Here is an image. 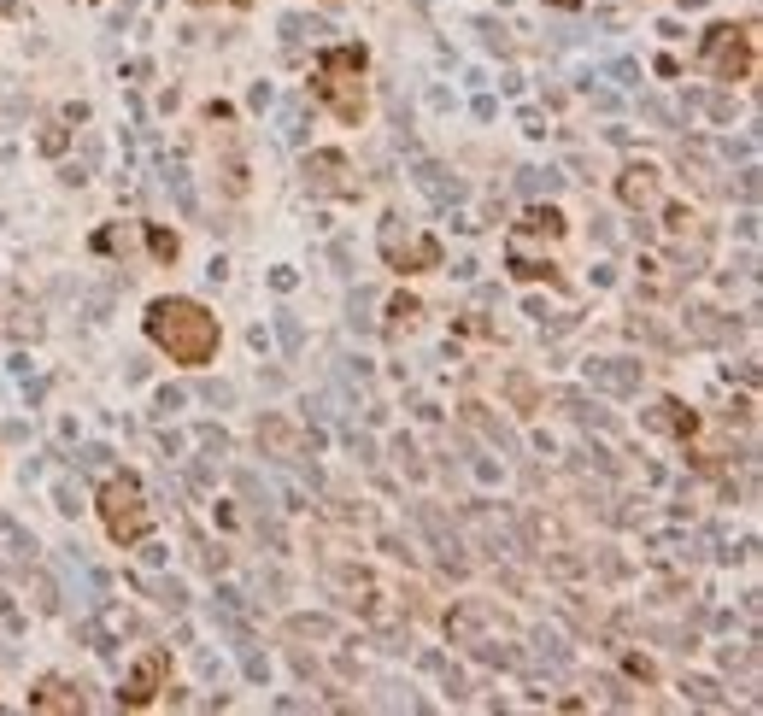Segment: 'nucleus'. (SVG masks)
<instances>
[{
	"mask_svg": "<svg viewBox=\"0 0 763 716\" xmlns=\"http://www.w3.org/2000/svg\"><path fill=\"white\" fill-rule=\"evenodd\" d=\"M147 341H153L159 352H170L176 365H212L217 358V341H224V329H217V317L200 300H153L147 306Z\"/></svg>",
	"mask_w": 763,
	"mask_h": 716,
	"instance_id": "obj_1",
	"label": "nucleus"
},
{
	"mask_svg": "<svg viewBox=\"0 0 763 716\" xmlns=\"http://www.w3.org/2000/svg\"><path fill=\"white\" fill-rule=\"evenodd\" d=\"M365 47L358 42H340V47H324L317 53V70H311V95L324 100L340 124H358L365 118Z\"/></svg>",
	"mask_w": 763,
	"mask_h": 716,
	"instance_id": "obj_2",
	"label": "nucleus"
},
{
	"mask_svg": "<svg viewBox=\"0 0 763 716\" xmlns=\"http://www.w3.org/2000/svg\"><path fill=\"white\" fill-rule=\"evenodd\" d=\"M100 523H106V534H112L118 547H135V540H147L153 534V506H147L142 481L129 476H106V488H100Z\"/></svg>",
	"mask_w": 763,
	"mask_h": 716,
	"instance_id": "obj_3",
	"label": "nucleus"
},
{
	"mask_svg": "<svg viewBox=\"0 0 763 716\" xmlns=\"http://www.w3.org/2000/svg\"><path fill=\"white\" fill-rule=\"evenodd\" d=\"M699 65H705L717 83H746L751 70H758L751 24H717V29H705V42H699Z\"/></svg>",
	"mask_w": 763,
	"mask_h": 716,
	"instance_id": "obj_4",
	"label": "nucleus"
},
{
	"mask_svg": "<svg viewBox=\"0 0 763 716\" xmlns=\"http://www.w3.org/2000/svg\"><path fill=\"white\" fill-rule=\"evenodd\" d=\"M376 247H382V259H388L394 270H435V265H440V241L429 235V229L406 224L399 211H388V218H382Z\"/></svg>",
	"mask_w": 763,
	"mask_h": 716,
	"instance_id": "obj_5",
	"label": "nucleus"
},
{
	"mask_svg": "<svg viewBox=\"0 0 763 716\" xmlns=\"http://www.w3.org/2000/svg\"><path fill=\"white\" fill-rule=\"evenodd\" d=\"M447 634H453V646L481 652L488 640H499V634H511V629H505V617H499L488 599H458L453 611H447Z\"/></svg>",
	"mask_w": 763,
	"mask_h": 716,
	"instance_id": "obj_6",
	"label": "nucleus"
},
{
	"mask_svg": "<svg viewBox=\"0 0 763 716\" xmlns=\"http://www.w3.org/2000/svg\"><path fill=\"white\" fill-rule=\"evenodd\" d=\"M165 681H170V652L165 646H147L142 658L129 663L124 687H118V704H124V711H142V704H153L159 693H165Z\"/></svg>",
	"mask_w": 763,
	"mask_h": 716,
	"instance_id": "obj_7",
	"label": "nucleus"
},
{
	"mask_svg": "<svg viewBox=\"0 0 763 716\" xmlns=\"http://www.w3.org/2000/svg\"><path fill=\"white\" fill-rule=\"evenodd\" d=\"M299 177H306V188L317 200H358V177H353V165H347V153H306V165H299Z\"/></svg>",
	"mask_w": 763,
	"mask_h": 716,
	"instance_id": "obj_8",
	"label": "nucleus"
},
{
	"mask_svg": "<svg viewBox=\"0 0 763 716\" xmlns=\"http://www.w3.org/2000/svg\"><path fill=\"white\" fill-rule=\"evenodd\" d=\"M693 276L699 270L681 265V259H640V300H676Z\"/></svg>",
	"mask_w": 763,
	"mask_h": 716,
	"instance_id": "obj_9",
	"label": "nucleus"
},
{
	"mask_svg": "<svg viewBox=\"0 0 763 716\" xmlns=\"http://www.w3.org/2000/svg\"><path fill=\"white\" fill-rule=\"evenodd\" d=\"M411 177H417V188H423L435 206H458L464 200V183H458L453 170L440 165V159H423V153H411Z\"/></svg>",
	"mask_w": 763,
	"mask_h": 716,
	"instance_id": "obj_10",
	"label": "nucleus"
},
{
	"mask_svg": "<svg viewBox=\"0 0 763 716\" xmlns=\"http://www.w3.org/2000/svg\"><path fill=\"white\" fill-rule=\"evenodd\" d=\"M258 452H265V458H276V464L306 458V447H299V435H294V423H288L283 411H265V417H258Z\"/></svg>",
	"mask_w": 763,
	"mask_h": 716,
	"instance_id": "obj_11",
	"label": "nucleus"
},
{
	"mask_svg": "<svg viewBox=\"0 0 763 716\" xmlns=\"http://www.w3.org/2000/svg\"><path fill=\"white\" fill-rule=\"evenodd\" d=\"M587 382L594 388H605V393H640V370L646 365H635V358H587Z\"/></svg>",
	"mask_w": 763,
	"mask_h": 716,
	"instance_id": "obj_12",
	"label": "nucleus"
},
{
	"mask_svg": "<svg viewBox=\"0 0 763 716\" xmlns=\"http://www.w3.org/2000/svg\"><path fill=\"white\" fill-rule=\"evenodd\" d=\"M658 194H664V188H658V170H652V165H628L617 177V200L628 211H652V206H658Z\"/></svg>",
	"mask_w": 763,
	"mask_h": 716,
	"instance_id": "obj_13",
	"label": "nucleus"
},
{
	"mask_svg": "<svg viewBox=\"0 0 763 716\" xmlns=\"http://www.w3.org/2000/svg\"><path fill=\"white\" fill-rule=\"evenodd\" d=\"M29 711H88V699H83V687H77V681L47 675V681H36V687H29Z\"/></svg>",
	"mask_w": 763,
	"mask_h": 716,
	"instance_id": "obj_14",
	"label": "nucleus"
},
{
	"mask_svg": "<svg viewBox=\"0 0 763 716\" xmlns=\"http://www.w3.org/2000/svg\"><path fill=\"white\" fill-rule=\"evenodd\" d=\"M640 423H646L652 435H676V440H687L693 429H699V417H693V411L681 406V399H658V406H652Z\"/></svg>",
	"mask_w": 763,
	"mask_h": 716,
	"instance_id": "obj_15",
	"label": "nucleus"
},
{
	"mask_svg": "<svg viewBox=\"0 0 763 716\" xmlns=\"http://www.w3.org/2000/svg\"><path fill=\"white\" fill-rule=\"evenodd\" d=\"M687 341H705V347L734 341V317H722V311H710V306H693L687 311Z\"/></svg>",
	"mask_w": 763,
	"mask_h": 716,
	"instance_id": "obj_16",
	"label": "nucleus"
},
{
	"mask_svg": "<svg viewBox=\"0 0 763 716\" xmlns=\"http://www.w3.org/2000/svg\"><path fill=\"white\" fill-rule=\"evenodd\" d=\"M329 581L347 593V605H358V611H376V581H370L365 570H347V564H335V570H329Z\"/></svg>",
	"mask_w": 763,
	"mask_h": 716,
	"instance_id": "obj_17",
	"label": "nucleus"
},
{
	"mask_svg": "<svg viewBox=\"0 0 763 716\" xmlns=\"http://www.w3.org/2000/svg\"><path fill=\"white\" fill-rule=\"evenodd\" d=\"M517 235H546V241H558V235H564V218H558L552 206H529L523 224H517Z\"/></svg>",
	"mask_w": 763,
	"mask_h": 716,
	"instance_id": "obj_18",
	"label": "nucleus"
},
{
	"mask_svg": "<svg viewBox=\"0 0 763 716\" xmlns=\"http://www.w3.org/2000/svg\"><path fill=\"white\" fill-rule=\"evenodd\" d=\"M283 36L288 42H324V36H335V29L324 24V18H306V12H288L283 18Z\"/></svg>",
	"mask_w": 763,
	"mask_h": 716,
	"instance_id": "obj_19",
	"label": "nucleus"
},
{
	"mask_svg": "<svg viewBox=\"0 0 763 716\" xmlns=\"http://www.w3.org/2000/svg\"><path fill=\"white\" fill-rule=\"evenodd\" d=\"M558 183H564V177H558L552 165H546V170H540V165H529L523 177H517V188H523L529 200H540V194H558Z\"/></svg>",
	"mask_w": 763,
	"mask_h": 716,
	"instance_id": "obj_20",
	"label": "nucleus"
},
{
	"mask_svg": "<svg viewBox=\"0 0 763 716\" xmlns=\"http://www.w3.org/2000/svg\"><path fill=\"white\" fill-rule=\"evenodd\" d=\"M511 276H523V282H558V265H546V259H523L517 247H511Z\"/></svg>",
	"mask_w": 763,
	"mask_h": 716,
	"instance_id": "obj_21",
	"label": "nucleus"
},
{
	"mask_svg": "<svg viewBox=\"0 0 763 716\" xmlns=\"http://www.w3.org/2000/svg\"><path fill=\"white\" fill-rule=\"evenodd\" d=\"M558 406H564V411H570V417H576V423H599V429H605V423H611L605 411H599L594 399H581V393H558Z\"/></svg>",
	"mask_w": 763,
	"mask_h": 716,
	"instance_id": "obj_22",
	"label": "nucleus"
},
{
	"mask_svg": "<svg viewBox=\"0 0 763 716\" xmlns=\"http://www.w3.org/2000/svg\"><path fill=\"white\" fill-rule=\"evenodd\" d=\"M681 693H687L693 704H710V711H717V704H728V699H722V687H717V681H705V675H687V681H681Z\"/></svg>",
	"mask_w": 763,
	"mask_h": 716,
	"instance_id": "obj_23",
	"label": "nucleus"
},
{
	"mask_svg": "<svg viewBox=\"0 0 763 716\" xmlns=\"http://www.w3.org/2000/svg\"><path fill=\"white\" fill-rule=\"evenodd\" d=\"M464 417H470V423H481V429H488V435H494L505 452H517V435H511L505 423H494V417H488V406H464Z\"/></svg>",
	"mask_w": 763,
	"mask_h": 716,
	"instance_id": "obj_24",
	"label": "nucleus"
},
{
	"mask_svg": "<svg viewBox=\"0 0 763 716\" xmlns=\"http://www.w3.org/2000/svg\"><path fill=\"white\" fill-rule=\"evenodd\" d=\"M29 593H36V611H59V588H53V576H29Z\"/></svg>",
	"mask_w": 763,
	"mask_h": 716,
	"instance_id": "obj_25",
	"label": "nucleus"
},
{
	"mask_svg": "<svg viewBox=\"0 0 763 716\" xmlns=\"http://www.w3.org/2000/svg\"><path fill=\"white\" fill-rule=\"evenodd\" d=\"M288 634H311V640H329V634H335V622H329V617H294V622H288Z\"/></svg>",
	"mask_w": 763,
	"mask_h": 716,
	"instance_id": "obj_26",
	"label": "nucleus"
},
{
	"mask_svg": "<svg viewBox=\"0 0 763 716\" xmlns=\"http://www.w3.org/2000/svg\"><path fill=\"white\" fill-rule=\"evenodd\" d=\"M165 183H170V194H176V206L194 218V188H188V177H183V170H165Z\"/></svg>",
	"mask_w": 763,
	"mask_h": 716,
	"instance_id": "obj_27",
	"label": "nucleus"
},
{
	"mask_svg": "<svg viewBox=\"0 0 763 716\" xmlns=\"http://www.w3.org/2000/svg\"><path fill=\"white\" fill-rule=\"evenodd\" d=\"M53 499H59V511H65V517H77V511H83V493H77L71 481H59V488H53Z\"/></svg>",
	"mask_w": 763,
	"mask_h": 716,
	"instance_id": "obj_28",
	"label": "nucleus"
},
{
	"mask_svg": "<svg viewBox=\"0 0 763 716\" xmlns=\"http://www.w3.org/2000/svg\"><path fill=\"white\" fill-rule=\"evenodd\" d=\"M505 393L517 399V406H535V382L529 376H505Z\"/></svg>",
	"mask_w": 763,
	"mask_h": 716,
	"instance_id": "obj_29",
	"label": "nucleus"
},
{
	"mask_svg": "<svg viewBox=\"0 0 763 716\" xmlns=\"http://www.w3.org/2000/svg\"><path fill=\"white\" fill-rule=\"evenodd\" d=\"M147 247H153V259H176V235H165V229H147Z\"/></svg>",
	"mask_w": 763,
	"mask_h": 716,
	"instance_id": "obj_30",
	"label": "nucleus"
},
{
	"mask_svg": "<svg viewBox=\"0 0 763 716\" xmlns=\"http://www.w3.org/2000/svg\"><path fill=\"white\" fill-rule=\"evenodd\" d=\"M283 136H288V141H306V106H288V118H283Z\"/></svg>",
	"mask_w": 763,
	"mask_h": 716,
	"instance_id": "obj_31",
	"label": "nucleus"
},
{
	"mask_svg": "<svg viewBox=\"0 0 763 716\" xmlns=\"http://www.w3.org/2000/svg\"><path fill=\"white\" fill-rule=\"evenodd\" d=\"M276 335H283L288 352H299V317H288V311H283V317H276Z\"/></svg>",
	"mask_w": 763,
	"mask_h": 716,
	"instance_id": "obj_32",
	"label": "nucleus"
},
{
	"mask_svg": "<svg viewBox=\"0 0 763 716\" xmlns=\"http://www.w3.org/2000/svg\"><path fill=\"white\" fill-rule=\"evenodd\" d=\"M476 29H481V42L494 47V53H505V29H499L494 18H476Z\"/></svg>",
	"mask_w": 763,
	"mask_h": 716,
	"instance_id": "obj_33",
	"label": "nucleus"
},
{
	"mask_svg": "<svg viewBox=\"0 0 763 716\" xmlns=\"http://www.w3.org/2000/svg\"><path fill=\"white\" fill-rule=\"evenodd\" d=\"M640 112H646V118H652L658 129H669V124H676V112H669L664 100H640Z\"/></svg>",
	"mask_w": 763,
	"mask_h": 716,
	"instance_id": "obj_34",
	"label": "nucleus"
},
{
	"mask_svg": "<svg viewBox=\"0 0 763 716\" xmlns=\"http://www.w3.org/2000/svg\"><path fill=\"white\" fill-rule=\"evenodd\" d=\"M417 311H423V306H417V300H411V294H399V300H394V306H388V317H394V324H411V317H417Z\"/></svg>",
	"mask_w": 763,
	"mask_h": 716,
	"instance_id": "obj_35",
	"label": "nucleus"
},
{
	"mask_svg": "<svg viewBox=\"0 0 763 716\" xmlns=\"http://www.w3.org/2000/svg\"><path fill=\"white\" fill-rule=\"evenodd\" d=\"M77 464H83V470H106L112 452H106V447H83V452H77Z\"/></svg>",
	"mask_w": 763,
	"mask_h": 716,
	"instance_id": "obj_36",
	"label": "nucleus"
},
{
	"mask_svg": "<svg viewBox=\"0 0 763 716\" xmlns=\"http://www.w3.org/2000/svg\"><path fill=\"white\" fill-rule=\"evenodd\" d=\"M705 112L717 118V124H728V118H734V100H728V95H710V100H705Z\"/></svg>",
	"mask_w": 763,
	"mask_h": 716,
	"instance_id": "obj_37",
	"label": "nucleus"
},
{
	"mask_svg": "<svg viewBox=\"0 0 763 716\" xmlns=\"http://www.w3.org/2000/svg\"><path fill=\"white\" fill-rule=\"evenodd\" d=\"M0 622H6V634H24V617H18V605L0 593Z\"/></svg>",
	"mask_w": 763,
	"mask_h": 716,
	"instance_id": "obj_38",
	"label": "nucleus"
},
{
	"mask_svg": "<svg viewBox=\"0 0 763 716\" xmlns=\"http://www.w3.org/2000/svg\"><path fill=\"white\" fill-rule=\"evenodd\" d=\"M611 77H617V83H622V88H635L640 65H635V59H617V65H611Z\"/></svg>",
	"mask_w": 763,
	"mask_h": 716,
	"instance_id": "obj_39",
	"label": "nucleus"
},
{
	"mask_svg": "<svg viewBox=\"0 0 763 716\" xmlns=\"http://www.w3.org/2000/svg\"><path fill=\"white\" fill-rule=\"evenodd\" d=\"M42 153H65V129H59V124L42 129Z\"/></svg>",
	"mask_w": 763,
	"mask_h": 716,
	"instance_id": "obj_40",
	"label": "nucleus"
},
{
	"mask_svg": "<svg viewBox=\"0 0 763 716\" xmlns=\"http://www.w3.org/2000/svg\"><path fill=\"white\" fill-rule=\"evenodd\" d=\"M722 663H728V670H751V646H740V652L728 646V652H722Z\"/></svg>",
	"mask_w": 763,
	"mask_h": 716,
	"instance_id": "obj_41",
	"label": "nucleus"
},
{
	"mask_svg": "<svg viewBox=\"0 0 763 716\" xmlns=\"http://www.w3.org/2000/svg\"><path fill=\"white\" fill-rule=\"evenodd\" d=\"M206 399H212V406H229V399H235V388H224V382H206Z\"/></svg>",
	"mask_w": 763,
	"mask_h": 716,
	"instance_id": "obj_42",
	"label": "nucleus"
},
{
	"mask_svg": "<svg viewBox=\"0 0 763 716\" xmlns=\"http://www.w3.org/2000/svg\"><path fill=\"white\" fill-rule=\"evenodd\" d=\"M159 411H165V417H170V411H183V388H165V393H159Z\"/></svg>",
	"mask_w": 763,
	"mask_h": 716,
	"instance_id": "obj_43",
	"label": "nucleus"
},
{
	"mask_svg": "<svg viewBox=\"0 0 763 716\" xmlns=\"http://www.w3.org/2000/svg\"><path fill=\"white\" fill-rule=\"evenodd\" d=\"M628 675H635V681H658V670H652L646 658H628Z\"/></svg>",
	"mask_w": 763,
	"mask_h": 716,
	"instance_id": "obj_44",
	"label": "nucleus"
},
{
	"mask_svg": "<svg viewBox=\"0 0 763 716\" xmlns=\"http://www.w3.org/2000/svg\"><path fill=\"white\" fill-rule=\"evenodd\" d=\"M552 6H564V12H576V6H581V0H552Z\"/></svg>",
	"mask_w": 763,
	"mask_h": 716,
	"instance_id": "obj_45",
	"label": "nucleus"
},
{
	"mask_svg": "<svg viewBox=\"0 0 763 716\" xmlns=\"http://www.w3.org/2000/svg\"><path fill=\"white\" fill-rule=\"evenodd\" d=\"M194 6H212V0H194ZM229 6H247V0H229Z\"/></svg>",
	"mask_w": 763,
	"mask_h": 716,
	"instance_id": "obj_46",
	"label": "nucleus"
},
{
	"mask_svg": "<svg viewBox=\"0 0 763 716\" xmlns=\"http://www.w3.org/2000/svg\"><path fill=\"white\" fill-rule=\"evenodd\" d=\"M124 6H135V0H124Z\"/></svg>",
	"mask_w": 763,
	"mask_h": 716,
	"instance_id": "obj_47",
	"label": "nucleus"
}]
</instances>
